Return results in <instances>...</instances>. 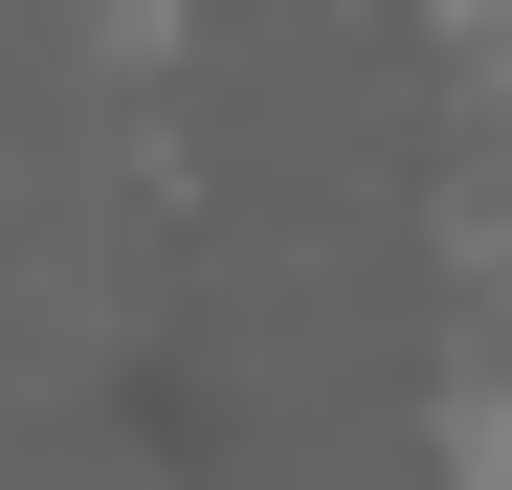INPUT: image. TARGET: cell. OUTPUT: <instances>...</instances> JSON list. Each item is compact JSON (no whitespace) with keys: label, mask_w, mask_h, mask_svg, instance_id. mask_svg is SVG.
<instances>
[{"label":"cell","mask_w":512,"mask_h":490,"mask_svg":"<svg viewBox=\"0 0 512 490\" xmlns=\"http://www.w3.org/2000/svg\"><path fill=\"white\" fill-rule=\"evenodd\" d=\"M446 45H512V0H446Z\"/></svg>","instance_id":"obj_2"},{"label":"cell","mask_w":512,"mask_h":490,"mask_svg":"<svg viewBox=\"0 0 512 490\" xmlns=\"http://www.w3.org/2000/svg\"><path fill=\"white\" fill-rule=\"evenodd\" d=\"M446 468H468V490H512V401H490V379L446 401Z\"/></svg>","instance_id":"obj_1"}]
</instances>
